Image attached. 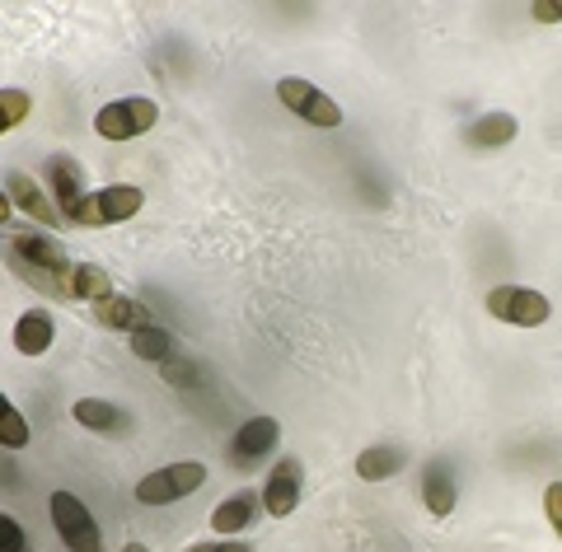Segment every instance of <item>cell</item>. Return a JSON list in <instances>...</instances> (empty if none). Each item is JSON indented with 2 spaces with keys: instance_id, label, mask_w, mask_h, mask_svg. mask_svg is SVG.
I'll use <instances>...</instances> for the list:
<instances>
[{
  "instance_id": "7a4b0ae2",
  "label": "cell",
  "mask_w": 562,
  "mask_h": 552,
  "mask_svg": "<svg viewBox=\"0 0 562 552\" xmlns=\"http://www.w3.org/2000/svg\"><path fill=\"white\" fill-rule=\"evenodd\" d=\"M140 206H146V192L132 188V183H117V188H103V192H90L76 211H70V225L80 229H103V225H122L140 216Z\"/></svg>"
},
{
  "instance_id": "277c9868",
  "label": "cell",
  "mask_w": 562,
  "mask_h": 552,
  "mask_svg": "<svg viewBox=\"0 0 562 552\" xmlns=\"http://www.w3.org/2000/svg\"><path fill=\"white\" fill-rule=\"evenodd\" d=\"M202 487H206V464H198V459H192V464H165L136 483V502L140 506H173Z\"/></svg>"
},
{
  "instance_id": "6da1fadb",
  "label": "cell",
  "mask_w": 562,
  "mask_h": 552,
  "mask_svg": "<svg viewBox=\"0 0 562 552\" xmlns=\"http://www.w3.org/2000/svg\"><path fill=\"white\" fill-rule=\"evenodd\" d=\"M5 262H10V272H20L29 286H38L47 295H66V277L76 272V262H70L61 239L38 235V229H24V235L14 229Z\"/></svg>"
},
{
  "instance_id": "5bb4252c",
  "label": "cell",
  "mask_w": 562,
  "mask_h": 552,
  "mask_svg": "<svg viewBox=\"0 0 562 552\" xmlns=\"http://www.w3.org/2000/svg\"><path fill=\"white\" fill-rule=\"evenodd\" d=\"M57 342V314L52 309H24L14 324V351L20 356H47Z\"/></svg>"
},
{
  "instance_id": "52a82bcc",
  "label": "cell",
  "mask_w": 562,
  "mask_h": 552,
  "mask_svg": "<svg viewBox=\"0 0 562 552\" xmlns=\"http://www.w3.org/2000/svg\"><path fill=\"white\" fill-rule=\"evenodd\" d=\"M487 314L492 318H502V324H512V328H539V324H549V295L543 291H530V286H497V291H487Z\"/></svg>"
},
{
  "instance_id": "cb8c5ba5",
  "label": "cell",
  "mask_w": 562,
  "mask_h": 552,
  "mask_svg": "<svg viewBox=\"0 0 562 552\" xmlns=\"http://www.w3.org/2000/svg\"><path fill=\"white\" fill-rule=\"evenodd\" d=\"M543 515H549L553 533L562 539V483H549V487H543Z\"/></svg>"
},
{
  "instance_id": "9a60e30c",
  "label": "cell",
  "mask_w": 562,
  "mask_h": 552,
  "mask_svg": "<svg viewBox=\"0 0 562 552\" xmlns=\"http://www.w3.org/2000/svg\"><path fill=\"white\" fill-rule=\"evenodd\" d=\"M70 417H76V426H85V431H99V436L132 431V413H122V407L109 403V398H80V403H70Z\"/></svg>"
},
{
  "instance_id": "44dd1931",
  "label": "cell",
  "mask_w": 562,
  "mask_h": 552,
  "mask_svg": "<svg viewBox=\"0 0 562 552\" xmlns=\"http://www.w3.org/2000/svg\"><path fill=\"white\" fill-rule=\"evenodd\" d=\"M29 109H33V99L24 94V89H14V85L0 89V132H14V127H20V122L29 117Z\"/></svg>"
},
{
  "instance_id": "4fadbf2b",
  "label": "cell",
  "mask_w": 562,
  "mask_h": 552,
  "mask_svg": "<svg viewBox=\"0 0 562 552\" xmlns=\"http://www.w3.org/2000/svg\"><path fill=\"white\" fill-rule=\"evenodd\" d=\"M454 502H460V487H454L450 459H427V469H422V506L436 520H446V515H454Z\"/></svg>"
},
{
  "instance_id": "2e32d148",
  "label": "cell",
  "mask_w": 562,
  "mask_h": 552,
  "mask_svg": "<svg viewBox=\"0 0 562 552\" xmlns=\"http://www.w3.org/2000/svg\"><path fill=\"white\" fill-rule=\"evenodd\" d=\"M516 136H520V122L512 113H483L479 122L464 127V140L473 150H502V146H512Z\"/></svg>"
},
{
  "instance_id": "30bf717a",
  "label": "cell",
  "mask_w": 562,
  "mask_h": 552,
  "mask_svg": "<svg viewBox=\"0 0 562 552\" xmlns=\"http://www.w3.org/2000/svg\"><path fill=\"white\" fill-rule=\"evenodd\" d=\"M5 202H10V206H20L24 216H33V221L47 225V229H57V225L66 221L61 211H57V202H52L47 192H43L38 183H33V178H29L24 169H10V173H5Z\"/></svg>"
},
{
  "instance_id": "8992f818",
  "label": "cell",
  "mask_w": 562,
  "mask_h": 552,
  "mask_svg": "<svg viewBox=\"0 0 562 552\" xmlns=\"http://www.w3.org/2000/svg\"><path fill=\"white\" fill-rule=\"evenodd\" d=\"M277 99L286 103V113L305 117L310 127H324V132L342 127V109H338V99H328L319 85H310V80H301V76L277 80Z\"/></svg>"
},
{
  "instance_id": "d6986e66",
  "label": "cell",
  "mask_w": 562,
  "mask_h": 552,
  "mask_svg": "<svg viewBox=\"0 0 562 552\" xmlns=\"http://www.w3.org/2000/svg\"><path fill=\"white\" fill-rule=\"evenodd\" d=\"M403 464H408V450H398V444H375V450L357 454V477H366V483H384V477L403 473Z\"/></svg>"
},
{
  "instance_id": "4316f807",
  "label": "cell",
  "mask_w": 562,
  "mask_h": 552,
  "mask_svg": "<svg viewBox=\"0 0 562 552\" xmlns=\"http://www.w3.org/2000/svg\"><path fill=\"white\" fill-rule=\"evenodd\" d=\"M122 552H150L146 543H127V548H122Z\"/></svg>"
},
{
  "instance_id": "484cf974",
  "label": "cell",
  "mask_w": 562,
  "mask_h": 552,
  "mask_svg": "<svg viewBox=\"0 0 562 552\" xmlns=\"http://www.w3.org/2000/svg\"><path fill=\"white\" fill-rule=\"evenodd\" d=\"M183 552H254V548L239 539H216V543H188Z\"/></svg>"
},
{
  "instance_id": "e0dca14e",
  "label": "cell",
  "mask_w": 562,
  "mask_h": 552,
  "mask_svg": "<svg viewBox=\"0 0 562 552\" xmlns=\"http://www.w3.org/2000/svg\"><path fill=\"white\" fill-rule=\"evenodd\" d=\"M258 510H262V496L258 492H239V496H231V502H221L216 510H211V529H216L221 539H231V533L254 525Z\"/></svg>"
},
{
  "instance_id": "ac0fdd59",
  "label": "cell",
  "mask_w": 562,
  "mask_h": 552,
  "mask_svg": "<svg viewBox=\"0 0 562 552\" xmlns=\"http://www.w3.org/2000/svg\"><path fill=\"white\" fill-rule=\"evenodd\" d=\"M113 295H117L113 277L94 262H76V272L66 277V300H90V305H99V300H113Z\"/></svg>"
},
{
  "instance_id": "5b68a950",
  "label": "cell",
  "mask_w": 562,
  "mask_h": 552,
  "mask_svg": "<svg viewBox=\"0 0 562 552\" xmlns=\"http://www.w3.org/2000/svg\"><path fill=\"white\" fill-rule=\"evenodd\" d=\"M155 122H160V103L132 94V99L103 103V109L94 113V132L103 140H136L140 132H150Z\"/></svg>"
},
{
  "instance_id": "9c48e42d",
  "label": "cell",
  "mask_w": 562,
  "mask_h": 552,
  "mask_svg": "<svg viewBox=\"0 0 562 552\" xmlns=\"http://www.w3.org/2000/svg\"><path fill=\"white\" fill-rule=\"evenodd\" d=\"M277 444H281V421L277 417H249L231 440V459L239 469H254V464H262V454L277 450Z\"/></svg>"
},
{
  "instance_id": "ba28073f",
  "label": "cell",
  "mask_w": 562,
  "mask_h": 552,
  "mask_svg": "<svg viewBox=\"0 0 562 552\" xmlns=\"http://www.w3.org/2000/svg\"><path fill=\"white\" fill-rule=\"evenodd\" d=\"M301 483H305V464L295 454L277 459L268 483H262V510L272 515V520H286V515L301 506Z\"/></svg>"
},
{
  "instance_id": "ffe728a7",
  "label": "cell",
  "mask_w": 562,
  "mask_h": 552,
  "mask_svg": "<svg viewBox=\"0 0 562 552\" xmlns=\"http://www.w3.org/2000/svg\"><path fill=\"white\" fill-rule=\"evenodd\" d=\"M179 351V342H173V333L169 328H146V333H132V356H140V361H150V365H160L169 361V356Z\"/></svg>"
},
{
  "instance_id": "7402d4cb",
  "label": "cell",
  "mask_w": 562,
  "mask_h": 552,
  "mask_svg": "<svg viewBox=\"0 0 562 552\" xmlns=\"http://www.w3.org/2000/svg\"><path fill=\"white\" fill-rule=\"evenodd\" d=\"M0 440H5V450H24L29 444V421L10 398H0Z\"/></svg>"
},
{
  "instance_id": "3957f363",
  "label": "cell",
  "mask_w": 562,
  "mask_h": 552,
  "mask_svg": "<svg viewBox=\"0 0 562 552\" xmlns=\"http://www.w3.org/2000/svg\"><path fill=\"white\" fill-rule=\"evenodd\" d=\"M47 510H52V525H57V539L70 552H103V533L94 525L90 506H85L76 492H52Z\"/></svg>"
},
{
  "instance_id": "603a6c76",
  "label": "cell",
  "mask_w": 562,
  "mask_h": 552,
  "mask_svg": "<svg viewBox=\"0 0 562 552\" xmlns=\"http://www.w3.org/2000/svg\"><path fill=\"white\" fill-rule=\"evenodd\" d=\"M0 552H24V529L14 515H0Z\"/></svg>"
},
{
  "instance_id": "7c38bea8",
  "label": "cell",
  "mask_w": 562,
  "mask_h": 552,
  "mask_svg": "<svg viewBox=\"0 0 562 552\" xmlns=\"http://www.w3.org/2000/svg\"><path fill=\"white\" fill-rule=\"evenodd\" d=\"M43 178H47V188H52V202H57V211L70 221V211L85 202V169L70 155H52Z\"/></svg>"
},
{
  "instance_id": "8fae6325",
  "label": "cell",
  "mask_w": 562,
  "mask_h": 552,
  "mask_svg": "<svg viewBox=\"0 0 562 552\" xmlns=\"http://www.w3.org/2000/svg\"><path fill=\"white\" fill-rule=\"evenodd\" d=\"M90 318L99 328H109V333H146V328H155V314L132 295L99 300V305H90Z\"/></svg>"
},
{
  "instance_id": "d4e9b609",
  "label": "cell",
  "mask_w": 562,
  "mask_h": 552,
  "mask_svg": "<svg viewBox=\"0 0 562 552\" xmlns=\"http://www.w3.org/2000/svg\"><path fill=\"white\" fill-rule=\"evenodd\" d=\"M530 20H535V24H562V0H535V5H530Z\"/></svg>"
}]
</instances>
